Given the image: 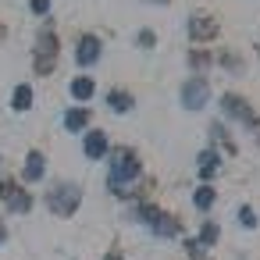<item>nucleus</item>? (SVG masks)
<instances>
[{
    "label": "nucleus",
    "instance_id": "f257e3e1",
    "mask_svg": "<svg viewBox=\"0 0 260 260\" xmlns=\"http://www.w3.org/2000/svg\"><path fill=\"white\" fill-rule=\"evenodd\" d=\"M132 178H139V160H136V153H128V150L114 153V164H111V185H125V182H132Z\"/></svg>",
    "mask_w": 260,
    "mask_h": 260
},
{
    "label": "nucleus",
    "instance_id": "f03ea898",
    "mask_svg": "<svg viewBox=\"0 0 260 260\" xmlns=\"http://www.w3.org/2000/svg\"><path fill=\"white\" fill-rule=\"evenodd\" d=\"M207 96H210V89H207L203 79H189V82L182 86V107H185V111H200V107L207 104Z\"/></svg>",
    "mask_w": 260,
    "mask_h": 260
},
{
    "label": "nucleus",
    "instance_id": "7ed1b4c3",
    "mask_svg": "<svg viewBox=\"0 0 260 260\" xmlns=\"http://www.w3.org/2000/svg\"><path fill=\"white\" fill-rule=\"evenodd\" d=\"M79 200H82V196H79L75 185H57V189L50 192V207H54L57 214H72V210L79 207Z\"/></svg>",
    "mask_w": 260,
    "mask_h": 260
},
{
    "label": "nucleus",
    "instance_id": "20e7f679",
    "mask_svg": "<svg viewBox=\"0 0 260 260\" xmlns=\"http://www.w3.org/2000/svg\"><path fill=\"white\" fill-rule=\"evenodd\" d=\"M75 57H79V64H93V61L100 57V40H96V36H82Z\"/></svg>",
    "mask_w": 260,
    "mask_h": 260
},
{
    "label": "nucleus",
    "instance_id": "39448f33",
    "mask_svg": "<svg viewBox=\"0 0 260 260\" xmlns=\"http://www.w3.org/2000/svg\"><path fill=\"white\" fill-rule=\"evenodd\" d=\"M104 153H107V136H104V132H89V136H86V157L100 160Z\"/></svg>",
    "mask_w": 260,
    "mask_h": 260
},
{
    "label": "nucleus",
    "instance_id": "423d86ee",
    "mask_svg": "<svg viewBox=\"0 0 260 260\" xmlns=\"http://www.w3.org/2000/svg\"><path fill=\"white\" fill-rule=\"evenodd\" d=\"M43 178V153H29L25 160V182H40Z\"/></svg>",
    "mask_w": 260,
    "mask_h": 260
},
{
    "label": "nucleus",
    "instance_id": "0eeeda50",
    "mask_svg": "<svg viewBox=\"0 0 260 260\" xmlns=\"http://www.w3.org/2000/svg\"><path fill=\"white\" fill-rule=\"evenodd\" d=\"M86 121H89L86 111H68V114H64V128H68V132H82Z\"/></svg>",
    "mask_w": 260,
    "mask_h": 260
},
{
    "label": "nucleus",
    "instance_id": "6e6552de",
    "mask_svg": "<svg viewBox=\"0 0 260 260\" xmlns=\"http://www.w3.org/2000/svg\"><path fill=\"white\" fill-rule=\"evenodd\" d=\"M93 89H96L93 79H75V82H72V96H75V100H89Z\"/></svg>",
    "mask_w": 260,
    "mask_h": 260
},
{
    "label": "nucleus",
    "instance_id": "1a4fd4ad",
    "mask_svg": "<svg viewBox=\"0 0 260 260\" xmlns=\"http://www.w3.org/2000/svg\"><path fill=\"white\" fill-rule=\"evenodd\" d=\"M150 217H153V221H150L153 232H160V235H175V232H178V224H175L171 217H164V214H150Z\"/></svg>",
    "mask_w": 260,
    "mask_h": 260
},
{
    "label": "nucleus",
    "instance_id": "9d476101",
    "mask_svg": "<svg viewBox=\"0 0 260 260\" xmlns=\"http://www.w3.org/2000/svg\"><path fill=\"white\" fill-rule=\"evenodd\" d=\"M214 171H217V153H214V150L200 153V175H203V178H210Z\"/></svg>",
    "mask_w": 260,
    "mask_h": 260
},
{
    "label": "nucleus",
    "instance_id": "9b49d317",
    "mask_svg": "<svg viewBox=\"0 0 260 260\" xmlns=\"http://www.w3.org/2000/svg\"><path fill=\"white\" fill-rule=\"evenodd\" d=\"M32 104V86H18L15 89V111H29Z\"/></svg>",
    "mask_w": 260,
    "mask_h": 260
},
{
    "label": "nucleus",
    "instance_id": "f8f14e48",
    "mask_svg": "<svg viewBox=\"0 0 260 260\" xmlns=\"http://www.w3.org/2000/svg\"><path fill=\"white\" fill-rule=\"evenodd\" d=\"M224 107H228V114H235V118H242V121H253V114L246 111V104H239L235 96H224Z\"/></svg>",
    "mask_w": 260,
    "mask_h": 260
},
{
    "label": "nucleus",
    "instance_id": "ddd939ff",
    "mask_svg": "<svg viewBox=\"0 0 260 260\" xmlns=\"http://www.w3.org/2000/svg\"><path fill=\"white\" fill-rule=\"evenodd\" d=\"M50 57H54V36H43V43H40V68H50Z\"/></svg>",
    "mask_w": 260,
    "mask_h": 260
},
{
    "label": "nucleus",
    "instance_id": "4468645a",
    "mask_svg": "<svg viewBox=\"0 0 260 260\" xmlns=\"http://www.w3.org/2000/svg\"><path fill=\"white\" fill-rule=\"evenodd\" d=\"M192 200H196V207H200V210H207V207L214 203V189H210V185H200Z\"/></svg>",
    "mask_w": 260,
    "mask_h": 260
},
{
    "label": "nucleus",
    "instance_id": "2eb2a0df",
    "mask_svg": "<svg viewBox=\"0 0 260 260\" xmlns=\"http://www.w3.org/2000/svg\"><path fill=\"white\" fill-rule=\"evenodd\" d=\"M107 104H111L114 111H128V107H132V96H128V93H111Z\"/></svg>",
    "mask_w": 260,
    "mask_h": 260
},
{
    "label": "nucleus",
    "instance_id": "dca6fc26",
    "mask_svg": "<svg viewBox=\"0 0 260 260\" xmlns=\"http://www.w3.org/2000/svg\"><path fill=\"white\" fill-rule=\"evenodd\" d=\"M214 32V25H207V18H196L192 22V36H210Z\"/></svg>",
    "mask_w": 260,
    "mask_h": 260
},
{
    "label": "nucleus",
    "instance_id": "f3484780",
    "mask_svg": "<svg viewBox=\"0 0 260 260\" xmlns=\"http://www.w3.org/2000/svg\"><path fill=\"white\" fill-rule=\"evenodd\" d=\"M239 224H246V228H256V217H253V210H249V207H242V210H239Z\"/></svg>",
    "mask_w": 260,
    "mask_h": 260
},
{
    "label": "nucleus",
    "instance_id": "a211bd4d",
    "mask_svg": "<svg viewBox=\"0 0 260 260\" xmlns=\"http://www.w3.org/2000/svg\"><path fill=\"white\" fill-rule=\"evenodd\" d=\"M200 239H203V242H214V239H217V228H214V224H203Z\"/></svg>",
    "mask_w": 260,
    "mask_h": 260
},
{
    "label": "nucleus",
    "instance_id": "6ab92c4d",
    "mask_svg": "<svg viewBox=\"0 0 260 260\" xmlns=\"http://www.w3.org/2000/svg\"><path fill=\"white\" fill-rule=\"evenodd\" d=\"M32 11H36V15H47V11H50V0H32Z\"/></svg>",
    "mask_w": 260,
    "mask_h": 260
},
{
    "label": "nucleus",
    "instance_id": "aec40b11",
    "mask_svg": "<svg viewBox=\"0 0 260 260\" xmlns=\"http://www.w3.org/2000/svg\"><path fill=\"white\" fill-rule=\"evenodd\" d=\"M8 239V232H4V221H0V242H4Z\"/></svg>",
    "mask_w": 260,
    "mask_h": 260
},
{
    "label": "nucleus",
    "instance_id": "412c9836",
    "mask_svg": "<svg viewBox=\"0 0 260 260\" xmlns=\"http://www.w3.org/2000/svg\"><path fill=\"white\" fill-rule=\"evenodd\" d=\"M107 260H121V256H118V253H111V256H107Z\"/></svg>",
    "mask_w": 260,
    "mask_h": 260
}]
</instances>
